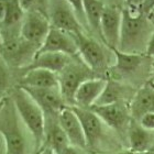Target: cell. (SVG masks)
Wrapping results in <instances>:
<instances>
[{"mask_svg":"<svg viewBox=\"0 0 154 154\" xmlns=\"http://www.w3.org/2000/svg\"><path fill=\"white\" fill-rule=\"evenodd\" d=\"M149 18H150V19H151L152 21H153V22H154V10H153V11H152L151 13H150V14H149Z\"/></svg>","mask_w":154,"mask_h":154,"instance_id":"d590c367","label":"cell"},{"mask_svg":"<svg viewBox=\"0 0 154 154\" xmlns=\"http://www.w3.org/2000/svg\"><path fill=\"white\" fill-rule=\"evenodd\" d=\"M42 52H53L66 54L68 56H77L78 48L75 35L51 26V29L38 53Z\"/></svg>","mask_w":154,"mask_h":154,"instance_id":"5bb4252c","label":"cell"},{"mask_svg":"<svg viewBox=\"0 0 154 154\" xmlns=\"http://www.w3.org/2000/svg\"><path fill=\"white\" fill-rule=\"evenodd\" d=\"M105 6L106 5L103 0H84V11L89 34L100 41V20Z\"/></svg>","mask_w":154,"mask_h":154,"instance_id":"7402d4cb","label":"cell"},{"mask_svg":"<svg viewBox=\"0 0 154 154\" xmlns=\"http://www.w3.org/2000/svg\"><path fill=\"white\" fill-rule=\"evenodd\" d=\"M44 112L45 117H57L67 103L60 88H23Z\"/></svg>","mask_w":154,"mask_h":154,"instance_id":"4fadbf2b","label":"cell"},{"mask_svg":"<svg viewBox=\"0 0 154 154\" xmlns=\"http://www.w3.org/2000/svg\"><path fill=\"white\" fill-rule=\"evenodd\" d=\"M60 154H84V150L80 148H77L75 145L68 144L65 149H63V151Z\"/></svg>","mask_w":154,"mask_h":154,"instance_id":"83f0119b","label":"cell"},{"mask_svg":"<svg viewBox=\"0 0 154 154\" xmlns=\"http://www.w3.org/2000/svg\"><path fill=\"white\" fill-rule=\"evenodd\" d=\"M107 78L94 77L84 82L77 89L74 97V106L79 108H91L103 94Z\"/></svg>","mask_w":154,"mask_h":154,"instance_id":"ac0fdd59","label":"cell"},{"mask_svg":"<svg viewBox=\"0 0 154 154\" xmlns=\"http://www.w3.org/2000/svg\"><path fill=\"white\" fill-rule=\"evenodd\" d=\"M154 31V22L138 8L122 9L120 38L117 51L127 54H145L149 40Z\"/></svg>","mask_w":154,"mask_h":154,"instance_id":"7a4b0ae2","label":"cell"},{"mask_svg":"<svg viewBox=\"0 0 154 154\" xmlns=\"http://www.w3.org/2000/svg\"><path fill=\"white\" fill-rule=\"evenodd\" d=\"M129 151L133 154H141L148 151L154 144V132L145 130L138 121L131 120L127 133Z\"/></svg>","mask_w":154,"mask_h":154,"instance_id":"ffe728a7","label":"cell"},{"mask_svg":"<svg viewBox=\"0 0 154 154\" xmlns=\"http://www.w3.org/2000/svg\"><path fill=\"white\" fill-rule=\"evenodd\" d=\"M67 2L71 5L72 9L74 10L77 19L84 28V30L89 34L88 26H87L86 18H85V11H84V0H67Z\"/></svg>","mask_w":154,"mask_h":154,"instance_id":"d4e9b609","label":"cell"},{"mask_svg":"<svg viewBox=\"0 0 154 154\" xmlns=\"http://www.w3.org/2000/svg\"><path fill=\"white\" fill-rule=\"evenodd\" d=\"M141 154H154V144L152 145L151 148L149 149L148 151H145V152H143V153H141Z\"/></svg>","mask_w":154,"mask_h":154,"instance_id":"836d02e7","label":"cell"},{"mask_svg":"<svg viewBox=\"0 0 154 154\" xmlns=\"http://www.w3.org/2000/svg\"><path fill=\"white\" fill-rule=\"evenodd\" d=\"M132 120L139 121L141 117L149 112H154V79L137 89L134 96L129 103Z\"/></svg>","mask_w":154,"mask_h":154,"instance_id":"2e32d148","label":"cell"},{"mask_svg":"<svg viewBox=\"0 0 154 154\" xmlns=\"http://www.w3.org/2000/svg\"><path fill=\"white\" fill-rule=\"evenodd\" d=\"M57 120L62 130L64 131L65 135L67 137L69 143L72 145L77 146V148L86 150L87 145L83 125H82V122L73 110V108L69 106L65 107L58 115Z\"/></svg>","mask_w":154,"mask_h":154,"instance_id":"9a60e30c","label":"cell"},{"mask_svg":"<svg viewBox=\"0 0 154 154\" xmlns=\"http://www.w3.org/2000/svg\"><path fill=\"white\" fill-rule=\"evenodd\" d=\"M115 154H133L132 152H130L128 150V151H120V152H117V153H115Z\"/></svg>","mask_w":154,"mask_h":154,"instance_id":"e575fe53","label":"cell"},{"mask_svg":"<svg viewBox=\"0 0 154 154\" xmlns=\"http://www.w3.org/2000/svg\"><path fill=\"white\" fill-rule=\"evenodd\" d=\"M12 69L0 52V99L9 95L10 90L12 89Z\"/></svg>","mask_w":154,"mask_h":154,"instance_id":"603a6c76","label":"cell"},{"mask_svg":"<svg viewBox=\"0 0 154 154\" xmlns=\"http://www.w3.org/2000/svg\"><path fill=\"white\" fill-rule=\"evenodd\" d=\"M93 154H101V153H93Z\"/></svg>","mask_w":154,"mask_h":154,"instance_id":"f35d334b","label":"cell"},{"mask_svg":"<svg viewBox=\"0 0 154 154\" xmlns=\"http://www.w3.org/2000/svg\"><path fill=\"white\" fill-rule=\"evenodd\" d=\"M38 50V46L26 41L21 35L11 41L3 42L0 46V52L5 60L11 67L18 71H22L32 63Z\"/></svg>","mask_w":154,"mask_h":154,"instance_id":"9c48e42d","label":"cell"},{"mask_svg":"<svg viewBox=\"0 0 154 154\" xmlns=\"http://www.w3.org/2000/svg\"><path fill=\"white\" fill-rule=\"evenodd\" d=\"M138 122L145 130L154 132V112H149L144 115L143 117H141V119Z\"/></svg>","mask_w":154,"mask_h":154,"instance_id":"484cf974","label":"cell"},{"mask_svg":"<svg viewBox=\"0 0 154 154\" xmlns=\"http://www.w3.org/2000/svg\"><path fill=\"white\" fill-rule=\"evenodd\" d=\"M8 5H9V0H0V22L2 21L5 16H6Z\"/></svg>","mask_w":154,"mask_h":154,"instance_id":"f546056e","label":"cell"},{"mask_svg":"<svg viewBox=\"0 0 154 154\" xmlns=\"http://www.w3.org/2000/svg\"><path fill=\"white\" fill-rule=\"evenodd\" d=\"M75 38L80 60L98 77L107 78L108 72L115 63V51L88 33L76 34Z\"/></svg>","mask_w":154,"mask_h":154,"instance_id":"277c9868","label":"cell"},{"mask_svg":"<svg viewBox=\"0 0 154 154\" xmlns=\"http://www.w3.org/2000/svg\"><path fill=\"white\" fill-rule=\"evenodd\" d=\"M50 29L51 23L46 14L40 11H28L21 26V38L41 48Z\"/></svg>","mask_w":154,"mask_h":154,"instance_id":"8fae6325","label":"cell"},{"mask_svg":"<svg viewBox=\"0 0 154 154\" xmlns=\"http://www.w3.org/2000/svg\"><path fill=\"white\" fill-rule=\"evenodd\" d=\"M137 89L130 85L119 80L107 78V83L103 94L97 100L95 106H105L116 103H129L134 96Z\"/></svg>","mask_w":154,"mask_h":154,"instance_id":"e0dca14e","label":"cell"},{"mask_svg":"<svg viewBox=\"0 0 154 154\" xmlns=\"http://www.w3.org/2000/svg\"><path fill=\"white\" fill-rule=\"evenodd\" d=\"M0 137L6 154H32L33 146L36 148L9 95L0 99Z\"/></svg>","mask_w":154,"mask_h":154,"instance_id":"6da1fadb","label":"cell"},{"mask_svg":"<svg viewBox=\"0 0 154 154\" xmlns=\"http://www.w3.org/2000/svg\"><path fill=\"white\" fill-rule=\"evenodd\" d=\"M90 109L96 113L103 123L119 137H125L132 118L129 103H116L105 106H93Z\"/></svg>","mask_w":154,"mask_h":154,"instance_id":"30bf717a","label":"cell"},{"mask_svg":"<svg viewBox=\"0 0 154 154\" xmlns=\"http://www.w3.org/2000/svg\"><path fill=\"white\" fill-rule=\"evenodd\" d=\"M105 5H110V6H117L120 8H125V0H103Z\"/></svg>","mask_w":154,"mask_h":154,"instance_id":"4dcf8cb0","label":"cell"},{"mask_svg":"<svg viewBox=\"0 0 154 154\" xmlns=\"http://www.w3.org/2000/svg\"><path fill=\"white\" fill-rule=\"evenodd\" d=\"M72 57H74V56H68V55L62 54V53L42 52V53H38L35 55L32 63L24 69L42 68V69H46V71L53 72L55 74H58L69 63Z\"/></svg>","mask_w":154,"mask_h":154,"instance_id":"44dd1931","label":"cell"},{"mask_svg":"<svg viewBox=\"0 0 154 154\" xmlns=\"http://www.w3.org/2000/svg\"><path fill=\"white\" fill-rule=\"evenodd\" d=\"M143 0H125V5L133 8H139Z\"/></svg>","mask_w":154,"mask_h":154,"instance_id":"1f68e13d","label":"cell"},{"mask_svg":"<svg viewBox=\"0 0 154 154\" xmlns=\"http://www.w3.org/2000/svg\"><path fill=\"white\" fill-rule=\"evenodd\" d=\"M115 51V63L107 78L119 80L138 89L152 78L154 61L145 54H127Z\"/></svg>","mask_w":154,"mask_h":154,"instance_id":"3957f363","label":"cell"},{"mask_svg":"<svg viewBox=\"0 0 154 154\" xmlns=\"http://www.w3.org/2000/svg\"><path fill=\"white\" fill-rule=\"evenodd\" d=\"M10 98L12 99L17 112L23 125L35 142L36 149L41 148L45 139V116L33 98L23 89L16 86L10 90Z\"/></svg>","mask_w":154,"mask_h":154,"instance_id":"5b68a950","label":"cell"},{"mask_svg":"<svg viewBox=\"0 0 154 154\" xmlns=\"http://www.w3.org/2000/svg\"><path fill=\"white\" fill-rule=\"evenodd\" d=\"M122 9L120 7L106 5L100 20L101 41L111 50H117L120 38L122 21Z\"/></svg>","mask_w":154,"mask_h":154,"instance_id":"7c38bea8","label":"cell"},{"mask_svg":"<svg viewBox=\"0 0 154 154\" xmlns=\"http://www.w3.org/2000/svg\"><path fill=\"white\" fill-rule=\"evenodd\" d=\"M72 108L82 122L87 149L95 151V153H101L100 151L111 143L112 139L109 137V131L112 130H110L90 108L87 109L75 106Z\"/></svg>","mask_w":154,"mask_h":154,"instance_id":"52a82bcc","label":"cell"},{"mask_svg":"<svg viewBox=\"0 0 154 154\" xmlns=\"http://www.w3.org/2000/svg\"><path fill=\"white\" fill-rule=\"evenodd\" d=\"M152 78H154V64H153V71H152Z\"/></svg>","mask_w":154,"mask_h":154,"instance_id":"8d00e7d4","label":"cell"},{"mask_svg":"<svg viewBox=\"0 0 154 154\" xmlns=\"http://www.w3.org/2000/svg\"><path fill=\"white\" fill-rule=\"evenodd\" d=\"M138 9H139V11H141L143 14L149 16V14L154 10V0H143Z\"/></svg>","mask_w":154,"mask_h":154,"instance_id":"4316f807","label":"cell"},{"mask_svg":"<svg viewBox=\"0 0 154 154\" xmlns=\"http://www.w3.org/2000/svg\"><path fill=\"white\" fill-rule=\"evenodd\" d=\"M18 86L22 88H56L58 87V76L42 68L23 69Z\"/></svg>","mask_w":154,"mask_h":154,"instance_id":"d6986e66","label":"cell"},{"mask_svg":"<svg viewBox=\"0 0 154 154\" xmlns=\"http://www.w3.org/2000/svg\"><path fill=\"white\" fill-rule=\"evenodd\" d=\"M36 154H55V153L53 152V150H52L51 148H48V146L45 145V146H42Z\"/></svg>","mask_w":154,"mask_h":154,"instance_id":"d6a6232c","label":"cell"},{"mask_svg":"<svg viewBox=\"0 0 154 154\" xmlns=\"http://www.w3.org/2000/svg\"><path fill=\"white\" fill-rule=\"evenodd\" d=\"M18 1L26 12H28V11H40V12L46 14L48 0H18Z\"/></svg>","mask_w":154,"mask_h":154,"instance_id":"cb8c5ba5","label":"cell"},{"mask_svg":"<svg viewBox=\"0 0 154 154\" xmlns=\"http://www.w3.org/2000/svg\"><path fill=\"white\" fill-rule=\"evenodd\" d=\"M46 16L52 26L71 34L87 33L79 23L67 0H48Z\"/></svg>","mask_w":154,"mask_h":154,"instance_id":"ba28073f","label":"cell"},{"mask_svg":"<svg viewBox=\"0 0 154 154\" xmlns=\"http://www.w3.org/2000/svg\"><path fill=\"white\" fill-rule=\"evenodd\" d=\"M1 42L2 41H1V34H0V46H1Z\"/></svg>","mask_w":154,"mask_h":154,"instance_id":"74e56055","label":"cell"},{"mask_svg":"<svg viewBox=\"0 0 154 154\" xmlns=\"http://www.w3.org/2000/svg\"><path fill=\"white\" fill-rule=\"evenodd\" d=\"M145 55L154 61V31H153V33H152L150 40H149L148 46H146V51H145Z\"/></svg>","mask_w":154,"mask_h":154,"instance_id":"f1b7e54d","label":"cell"},{"mask_svg":"<svg viewBox=\"0 0 154 154\" xmlns=\"http://www.w3.org/2000/svg\"><path fill=\"white\" fill-rule=\"evenodd\" d=\"M58 88L67 106H74V97L77 89L87 79L98 77L77 55L72 57L62 72L57 74Z\"/></svg>","mask_w":154,"mask_h":154,"instance_id":"8992f818","label":"cell"}]
</instances>
